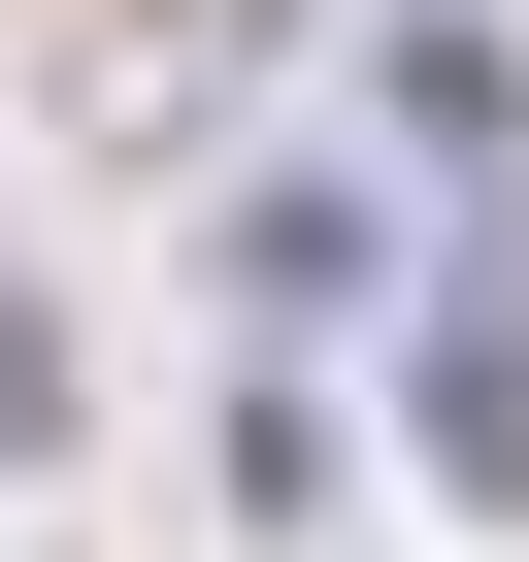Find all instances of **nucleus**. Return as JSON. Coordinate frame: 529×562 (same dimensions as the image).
<instances>
[{"label":"nucleus","instance_id":"nucleus-2","mask_svg":"<svg viewBox=\"0 0 529 562\" xmlns=\"http://www.w3.org/2000/svg\"><path fill=\"white\" fill-rule=\"evenodd\" d=\"M364 265H397V232H364L331 166H264V199H232V299H264V331H331V299H364Z\"/></svg>","mask_w":529,"mask_h":562},{"label":"nucleus","instance_id":"nucleus-1","mask_svg":"<svg viewBox=\"0 0 529 562\" xmlns=\"http://www.w3.org/2000/svg\"><path fill=\"white\" fill-rule=\"evenodd\" d=\"M430 463H463V496H529V199L463 232V299H430Z\"/></svg>","mask_w":529,"mask_h":562}]
</instances>
